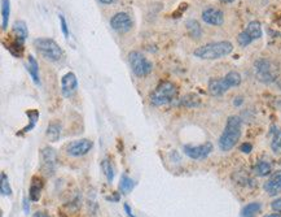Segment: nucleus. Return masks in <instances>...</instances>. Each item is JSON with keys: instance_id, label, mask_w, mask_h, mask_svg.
I'll list each match as a JSON object with an SVG mask.
<instances>
[{"instance_id": "obj_34", "label": "nucleus", "mask_w": 281, "mask_h": 217, "mask_svg": "<svg viewBox=\"0 0 281 217\" xmlns=\"http://www.w3.org/2000/svg\"><path fill=\"white\" fill-rule=\"evenodd\" d=\"M23 212L25 214H29L30 212V204H29V199L23 198Z\"/></svg>"}, {"instance_id": "obj_13", "label": "nucleus", "mask_w": 281, "mask_h": 217, "mask_svg": "<svg viewBox=\"0 0 281 217\" xmlns=\"http://www.w3.org/2000/svg\"><path fill=\"white\" fill-rule=\"evenodd\" d=\"M78 90L77 76L73 72L66 73L61 79V93L65 98H71Z\"/></svg>"}, {"instance_id": "obj_1", "label": "nucleus", "mask_w": 281, "mask_h": 217, "mask_svg": "<svg viewBox=\"0 0 281 217\" xmlns=\"http://www.w3.org/2000/svg\"><path fill=\"white\" fill-rule=\"evenodd\" d=\"M241 118L239 116H229L224 128V132L219 138V148L222 151H231L239 142L241 137Z\"/></svg>"}, {"instance_id": "obj_12", "label": "nucleus", "mask_w": 281, "mask_h": 217, "mask_svg": "<svg viewBox=\"0 0 281 217\" xmlns=\"http://www.w3.org/2000/svg\"><path fill=\"white\" fill-rule=\"evenodd\" d=\"M110 26L118 33H127L132 29V20L126 12H118L110 19Z\"/></svg>"}, {"instance_id": "obj_15", "label": "nucleus", "mask_w": 281, "mask_h": 217, "mask_svg": "<svg viewBox=\"0 0 281 217\" xmlns=\"http://www.w3.org/2000/svg\"><path fill=\"white\" fill-rule=\"evenodd\" d=\"M263 189L270 197H276L281 193V171L274 172L270 176V178L267 179Z\"/></svg>"}, {"instance_id": "obj_8", "label": "nucleus", "mask_w": 281, "mask_h": 217, "mask_svg": "<svg viewBox=\"0 0 281 217\" xmlns=\"http://www.w3.org/2000/svg\"><path fill=\"white\" fill-rule=\"evenodd\" d=\"M259 38H262V25L259 21H250L239 34L237 42L241 47H246Z\"/></svg>"}, {"instance_id": "obj_25", "label": "nucleus", "mask_w": 281, "mask_h": 217, "mask_svg": "<svg viewBox=\"0 0 281 217\" xmlns=\"http://www.w3.org/2000/svg\"><path fill=\"white\" fill-rule=\"evenodd\" d=\"M26 116L29 117V124L22 129V132H21L22 134L23 133L31 132L35 128V125H36L39 120V111H36V109H29V111H26Z\"/></svg>"}, {"instance_id": "obj_38", "label": "nucleus", "mask_w": 281, "mask_h": 217, "mask_svg": "<svg viewBox=\"0 0 281 217\" xmlns=\"http://www.w3.org/2000/svg\"><path fill=\"white\" fill-rule=\"evenodd\" d=\"M263 217H281V214H270V215H266V216Z\"/></svg>"}, {"instance_id": "obj_27", "label": "nucleus", "mask_w": 281, "mask_h": 217, "mask_svg": "<svg viewBox=\"0 0 281 217\" xmlns=\"http://www.w3.org/2000/svg\"><path fill=\"white\" fill-rule=\"evenodd\" d=\"M7 50L9 51L15 58H21L23 54V43L17 40V39H13L7 46Z\"/></svg>"}, {"instance_id": "obj_3", "label": "nucleus", "mask_w": 281, "mask_h": 217, "mask_svg": "<svg viewBox=\"0 0 281 217\" xmlns=\"http://www.w3.org/2000/svg\"><path fill=\"white\" fill-rule=\"evenodd\" d=\"M240 83H241V76L233 70V72L226 74L220 79H215V78L210 79L209 81V93L211 94L212 97H220L232 87L240 86Z\"/></svg>"}, {"instance_id": "obj_22", "label": "nucleus", "mask_w": 281, "mask_h": 217, "mask_svg": "<svg viewBox=\"0 0 281 217\" xmlns=\"http://www.w3.org/2000/svg\"><path fill=\"white\" fill-rule=\"evenodd\" d=\"M27 70L30 73L33 81L35 85H40V78H39V64L36 61V59L33 55H29V65H27Z\"/></svg>"}, {"instance_id": "obj_2", "label": "nucleus", "mask_w": 281, "mask_h": 217, "mask_svg": "<svg viewBox=\"0 0 281 217\" xmlns=\"http://www.w3.org/2000/svg\"><path fill=\"white\" fill-rule=\"evenodd\" d=\"M233 51V44L228 40L211 42L194 50L193 55L202 60H216L228 56Z\"/></svg>"}, {"instance_id": "obj_29", "label": "nucleus", "mask_w": 281, "mask_h": 217, "mask_svg": "<svg viewBox=\"0 0 281 217\" xmlns=\"http://www.w3.org/2000/svg\"><path fill=\"white\" fill-rule=\"evenodd\" d=\"M180 104L187 107V108H193V107L200 105V98L194 95V94H188V95H185V97L181 99Z\"/></svg>"}, {"instance_id": "obj_35", "label": "nucleus", "mask_w": 281, "mask_h": 217, "mask_svg": "<svg viewBox=\"0 0 281 217\" xmlns=\"http://www.w3.org/2000/svg\"><path fill=\"white\" fill-rule=\"evenodd\" d=\"M124 211H126V214H127L128 217H135V215L132 214L131 208H130V206H128V204H124Z\"/></svg>"}, {"instance_id": "obj_23", "label": "nucleus", "mask_w": 281, "mask_h": 217, "mask_svg": "<svg viewBox=\"0 0 281 217\" xmlns=\"http://www.w3.org/2000/svg\"><path fill=\"white\" fill-rule=\"evenodd\" d=\"M261 210H262V204L259 202L249 203L241 211V217H255V215L259 214Z\"/></svg>"}, {"instance_id": "obj_37", "label": "nucleus", "mask_w": 281, "mask_h": 217, "mask_svg": "<svg viewBox=\"0 0 281 217\" xmlns=\"http://www.w3.org/2000/svg\"><path fill=\"white\" fill-rule=\"evenodd\" d=\"M99 1L103 4H113L116 0H99Z\"/></svg>"}, {"instance_id": "obj_28", "label": "nucleus", "mask_w": 281, "mask_h": 217, "mask_svg": "<svg viewBox=\"0 0 281 217\" xmlns=\"http://www.w3.org/2000/svg\"><path fill=\"white\" fill-rule=\"evenodd\" d=\"M0 191L4 197H11L12 195V187L9 185V181H8V176L4 172H1V176H0Z\"/></svg>"}, {"instance_id": "obj_31", "label": "nucleus", "mask_w": 281, "mask_h": 217, "mask_svg": "<svg viewBox=\"0 0 281 217\" xmlns=\"http://www.w3.org/2000/svg\"><path fill=\"white\" fill-rule=\"evenodd\" d=\"M58 19H60V25H61V30H62V34H64V37H65L66 39L69 38V27H68V22H66L65 17H64V15H60L58 16Z\"/></svg>"}, {"instance_id": "obj_21", "label": "nucleus", "mask_w": 281, "mask_h": 217, "mask_svg": "<svg viewBox=\"0 0 281 217\" xmlns=\"http://www.w3.org/2000/svg\"><path fill=\"white\" fill-rule=\"evenodd\" d=\"M253 172L258 177H266V176L271 175V172H272V164L267 160H259L253 168Z\"/></svg>"}, {"instance_id": "obj_10", "label": "nucleus", "mask_w": 281, "mask_h": 217, "mask_svg": "<svg viewBox=\"0 0 281 217\" xmlns=\"http://www.w3.org/2000/svg\"><path fill=\"white\" fill-rule=\"evenodd\" d=\"M183 151L191 159L204 160L212 152V143L211 142H205V143L200 144V146L185 144L184 147H183Z\"/></svg>"}, {"instance_id": "obj_14", "label": "nucleus", "mask_w": 281, "mask_h": 217, "mask_svg": "<svg viewBox=\"0 0 281 217\" xmlns=\"http://www.w3.org/2000/svg\"><path fill=\"white\" fill-rule=\"evenodd\" d=\"M202 20L209 25L220 26L224 22V13L218 8L209 7L202 12Z\"/></svg>"}, {"instance_id": "obj_24", "label": "nucleus", "mask_w": 281, "mask_h": 217, "mask_svg": "<svg viewBox=\"0 0 281 217\" xmlns=\"http://www.w3.org/2000/svg\"><path fill=\"white\" fill-rule=\"evenodd\" d=\"M9 15H11V1L9 0H1V29L3 30L8 29Z\"/></svg>"}, {"instance_id": "obj_36", "label": "nucleus", "mask_w": 281, "mask_h": 217, "mask_svg": "<svg viewBox=\"0 0 281 217\" xmlns=\"http://www.w3.org/2000/svg\"><path fill=\"white\" fill-rule=\"evenodd\" d=\"M33 217H51L46 214V212H36V214L33 215Z\"/></svg>"}, {"instance_id": "obj_17", "label": "nucleus", "mask_w": 281, "mask_h": 217, "mask_svg": "<svg viewBox=\"0 0 281 217\" xmlns=\"http://www.w3.org/2000/svg\"><path fill=\"white\" fill-rule=\"evenodd\" d=\"M13 34H15V39L19 40V42L25 43L26 38L29 37V30H27L26 22L25 21H16L13 23Z\"/></svg>"}, {"instance_id": "obj_32", "label": "nucleus", "mask_w": 281, "mask_h": 217, "mask_svg": "<svg viewBox=\"0 0 281 217\" xmlns=\"http://www.w3.org/2000/svg\"><path fill=\"white\" fill-rule=\"evenodd\" d=\"M251 150H253V146L250 143H243L240 146V151L244 154H250Z\"/></svg>"}, {"instance_id": "obj_18", "label": "nucleus", "mask_w": 281, "mask_h": 217, "mask_svg": "<svg viewBox=\"0 0 281 217\" xmlns=\"http://www.w3.org/2000/svg\"><path fill=\"white\" fill-rule=\"evenodd\" d=\"M185 26H187V31L191 38L193 39H200L202 37V27H201L200 22L197 20H188L185 22Z\"/></svg>"}, {"instance_id": "obj_9", "label": "nucleus", "mask_w": 281, "mask_h": 217, "mask_svg": "<svg viewBox=\"0 0 281 217\" xmlns=\"http://www.w3.org/2000/svg\"><path fill=\"white\" fill-rule=\"evenodd\" d=\"M40 168L46 176L51 177L57 169V154L53 148L44 147L40 151Z\"/></svg>"}, {"instance_id": "obj_39", "label": "nucleus", "mask_w": 281, "mask_h": 217, "mask_svg": "<svg viewBox=\"0 0 281 217\" xmlns=\"http://www.w3.org/2000/svg\"><path fill=\"white\" fill-rule=\"evenodd\" d=\"M243 103V98H237V100H235V105H240Z\"/></svg>"}, {"instance_id": "obj_11", "label": "nucleus", "mask_w": 281, "mask_h": 217, "mask_svg": "<svg viewBox=\"0 0 281 217\" xmlns=\"http://www.w3.org/2000/svg\"><path fill=\"white\" fill-rule=\"evenodd\" d=\"M93 147V142L89 139H78L74 142H70L66 147V152L73 158H81V156L87 155Z\"/></svg>"}, {"instance_id": "obj_20", "label": "nucleus", "mask_w": 281, "mask_h": 217, "mask_svg": "<svg viewBox=\"0 0 281 217\" xmlns=\"http://www.w3.org/2000/svg\"><path fill=\"white\" fill-rule=\"evenodd\" d=\"M47 138L51 142H57L61 137V124L58 121H52L47 128Z\"/></svg>"}, {"instance_id": "obj_16", "label": "nucleus", "mask_w": 281, "mask_h": 217, "mask_svg": "<svg viewBox=\"0 0 281 217\" xmlns=\"http://www.w3.org/2000/svg\"><path fill=\"white\" fill-rule=\"evenodd\" d=\"M43 189V181L39 177H33L30 183V189H29V198L31 202H38L40 199Z\"/></svg>"}, {"instance_id": "obj_7", "label": "nucleus", "mask_w": 281, "mask_h": 217, "mask_svg": "<svg viewBox=\"0 0 281 217\" xmlns=\"http://www.w3.org/2000/svg\"><path fill=\"white\" fill-rule=\"evenodd\" d=\"M128 62L132 72L138 77H146L153 70V64L139 51H132L128 54Z\"/></svg>"}, {"instance_id": "obj_33", "label": "nucleus", "mask_w": 281, "mask_h": 217, "mask_svg": "<svg viewBox=\"0 0 281 217\" xmlns=\"http://www.w3.org/2000/svg\"><path fill=\"white\" fill-rule=\"evenodd\" d=\"M271 208H272L274 211H276V212H280L281 214V198L274 200L272 204H271Z\"/></svg>"}, {"instance_id": "obj_26", "label": "nucleus", "mask_w": 281, "mask_h": 217, "mask_svg": "<svg viewBox=\"0 0 281 217\" xmlns=\"http://www.w3.org/2000/svg\"><path fill=\"white\" fill-rule=\"evenodd\" d=\"M134 187H135V181H134V179L130 178L127 175H123L121 177L120 191L122 194H128V193H131Z\"/></svg>"}, {"instance_id": "obj_6", "label": "nucleus", "mask_w": 281, "mask_h": 217, "mask_svg": "<svg viewBox=\"0 0 281 217\" xmlns=\"http://www.w3.org/2000/svg\"><path fill=\"white\" fill-rule=\"evenodd\" d=\"M254 73L258 81L263 82V83H272L278 79L279 68L271 60L259 59L254 62Z\"/></svg>"}, {"instance_id": "obj_5", "label": "nucleus", "mask_w": 281, "mask_h": 217, "mask_svg": "<svg viewBox=\"0 0 281 217\" xmlns=\"http://www.w3.org/2000/svg\"><path fill=\"white\" fill-rule=\"evenodd\" d=\"M35 50L48 61H60L62 59V48L51 38H38L34 40Z\"/></svg>"}, {"instance_id": "obj_19", "label": "nucleus", "mask_w": 281, "mask_h": 217, "mask_svg": "<svg viewBox=\"0 0 281 217\" xmlns=\"http://www.w3.org/2000/svg\"><path fill=\"white\" fill-rule=\"evenodd\" d=\"M271 136H272V140H271V148L276 155H281V129L278 126H272L271 128Z\"/></svg>"}, {"instance_id": "obj_40", "label": "nucleus", "mask_w": 281, "mask_h": 217, "mask_svg": "<svg viewBox=\"0 0 281 217\" xmlns=\"http://www.w3.org/2000/svg\"><path fill=\"white\" fill-rule=\"evenodd\" d=\"M220 1H223V3H232V1H235V0H220Z\"/></svg>"}, {"instance_id": "obj_30", "label": "nucleus", "mask_w": 281, "mask_h": 217, "mask_svg": "<svg viewBox=\"0 0 281 217\" xmlns=\"http://www.w3.org/2000/svg\"><path fill=\"white\" fill-rule=\"evenodd\" d=\"M101 169L104 172L105 177L108 179V182L112 183L113 179H114V169H113L112 163H110L108 159H104L103 160V163H101Z\"/></svg>"}, {"instance_id": "obj_4", "label": "nucleus", "mask_w": 281, "mask_h": 217, "mask_svg": "<svg viewBox=\"0 0 281 217\" xmlns=\"http://www.w3.org/2000/svg\"><path fill=\"white\" fill-rule=\"evenodd\" d=\"M177 89L173 82L163 81L156 87L153 93L150 94V103L156 107L169 104L176 98Z\"/></svg>"}]
</instances>
